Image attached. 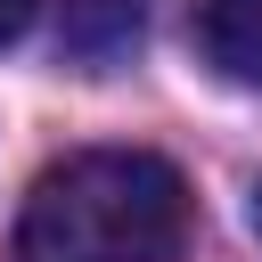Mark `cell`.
<instances>
[{
    "mask_svg": "<svg viewBox=\"0 0 262 262\" xmlns=\"http://www.w3.org/2000/svg\"><path fill=\"white\" fill-rule=\"evenodd\" d=\"M131 41H139V8L131 0H82L74 8V49L106 57V49H131Z\"/></svg>",
    "mask_w": 262,
    "mask_h": 262,
    "instance_id": "3957f363",
    "label": "cell"
},
{
    "mask_svg": "<svg viewBox=\"0 0 262 262\" xmlns=\"http://www.w3.org/2000/svg\"><path fill=\"white\" fill-rule=\"evenodd\" d=\"M196 49L221 82L262 90V0H196Z\"/></svg>",
    "mask_w": 262,
    "mask_h": 262,
    "instance_id": "7a4b0ae2",
    "label": "cell"
},
{
    "mask_svg": "<svg viewBox=\"0 0 262 262\" xmlns=\"http://www.w3.org/2000/svg\"><path fill=\"white\" fill-rule=\"evenodd\" d=\"M254 229H262V196H254Z\"/></svg>",
    "mask_w": 262,
    "mask_h": 262,
    "instance_id": "5b68a950",
    "label": "cell"
},
{
    "mask_svg": "<svg viewBox=\"0 0 262 262\" xmlns=\"http://www.w3.org/2000/svg\"><path fill=\"white\" fill-rule=\"evenodd\" d=\"M188 180L147 147H74L25 188L8 262H180Z\"/></svg>",
    "mask_w": 262,
    "mask_h": 262,
    "instance_id": "6da1fadb",
    "label": "cell"
},
{
    "mask_svg": "<svg viewBox=\"0 0 262 262\" xmlns=\"http://www.w3.org/2000/svg\"><path fill=\"white\" fill-rule=\"evenodd\" d=\"M33 8H41V0H0V49H8V41L33 25Z\"/></svg>",
    "mask_w": 262,
    "mask_h": 262,
    "instance_id": "277c9868",
    "label": "cell"
}]
</instances>
